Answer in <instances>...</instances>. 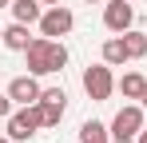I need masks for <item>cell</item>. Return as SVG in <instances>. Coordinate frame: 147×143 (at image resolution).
Listing matches in <instances>:
<instances>
[{"mask_svg": "<svg viewBox=\"0 0 147 143\" xmlns=\"http://www.w3.org/2000/svg\"><path fill=\"white\" fill-rule=\"evenodd\" d=\"M24 60L32 76H52V72H64L68 64V48L60 40H48V36H36L32 44L24 48Z\"/></svg>", "mask_w": 147, "mask_h": 143, "instance_id": "1", "label": "cell"}, {"mask_svg": "<svg viewBox=\"0 0 147 143\" xmlns=\"http://www.w3.org/2000/svg\"><path fill=\"white\" fill-rule=\"evenodd\" d=\"M84 92L88 99H96V103H107L111 92H115V76H111V64H88L84 68Z\"/></svg>", "mask_w": 147, "mask_h": 143, "instance_id": "2", "label": "cell"}, {"mask_svg": "<svg viewBox=\"0 0 147 143\" xmlns=\"http://www.w3.org/2000/svg\"><path fill=\"white\" fill-rule=\"evenodd\" d=\"M44 123H40V107L36 103H28V107H16L12 115H8V135L16 143H28L36 131H40Z\"/></svg>", "mask_w": 147, "mask_h": 143, "instance_id": "3", "label": "cell"}, {"mask_svg": "<svg viewBox=\"0 0 147 143\" xmlns=\"http://www.w3.org/2000/svg\"><path fill=\"white\" fill-rule=\"evenodd\" d=\"M143 131V103H127L111 119V139H135Z\"/></svg>", "mask_w": 147, "mask_h": 143, "instance_id": "4", "label": "cell"}, {"mask_svg": "<svg viewBox=\"0 0 147 143\" xmlns=\"http://www.w3.org/2000/svg\"><path fill=\"white\" fill-rule=\"evenodd\" d=\"M72 8H64V4H48L44 8V16H40V36H48V40H56V36H68L72 32Z\"/></svg>", "mask_w": 147, "mask_h": 143, "instance_id": "5", "label": "cell"}, {"mask_svg": "<svg viewBox=\"0 0 147 143\" xmlns=\"http://www.w3.org/2000/svg\"><path fill=\"white\" fill-rule=\"evenodd\" d=\"M103 24H107V32L123 36V32L135 24V8H131L127 0H107V4H103Z\"/></svg>", "mask_w": 147, "mask_h": 143, "instance_id": "6", "label": "cell"}, {"mask_svg": "<svg viewBox=\"0 0 147 143\" xmlns=\"http://www.w3.org/2000/svg\"><path fill=\"white\" fill-rule=\"evenodd\" d=\"M40 84H36V76L28 72V76H16L12 84H8V95H12V103H20V107H28V103H36L40 99Z\"/></svg>", "mask_w": 147, "mask_h": 143, "instance_id": "7", "label": "cell"}, {"mask_svg": "<svg viewBox=\"0 0 147 143\" xmlns=\"http://www.w3.org/2000/svg\"><path fill=\"white\" fill-rule=\"evenodd\" d=\"M8 8H12V16L20 24H40V16H44V4L40 0H12Z\"/></svg>", "mask_w": 147, "mask_h": 143, "instance_id": "8", "label": "cell"}, {"mask_svg": "<svg viewBox=\"0 0 147 143\" xmlns=\"http://www.w3.org/2000/svg\"><path fill=\"white\" fill-rule=\"evenodd\" d=\"M32 40H36V36H28V24L16 20V24H8V28H4V40H0V44H4V48H12V52H24Z\"/></svg>", "mask_w": 147, "mask_h": 143, "instance_id": "9", "label": "cell"}, {"mask_svg": "<svg viewBox=\"0 0 147 143\" xmlns=\"http://www.w3.org/2000/svg\"><path fill=\"white\" fill-rule=\"evenodd\" d=\"M131 56H127V44H123V36H111V40H103V64H111V68H119L127 64Z\"/></svg>", "mask_w": 147, "mask_h": 143, "instance_id": "10", "label": "cell"}, {"mask_svg": "<svg viewBox=\"0 0 147 143\" xmlns=\"http://www.w3.org/2000/svg\"><path fill=\"white\" fill-rule=\"evenodd\" d=\"M80 143H111V127H103L99 119H88L80 127Z\"/></svg>", "mask_w": 147, "mask_h": 143, "instance_id": "11", "label": "cell"}, {"mask_svg": "<svg viewBox=\"0 0 147 143\" xmlns=\"http://www.w3.org/2000/svg\"><path fill=\"white\" fill-rule=\"evenodd\" d=\"M115 88L123 92V99H139V95H143V88H147V80L139 76V72H127V76H123Z\"/></svg>", "mask_w": 147, "mask_h": 143, "instance_id": "12", "label": "cell"}, {"mask_svg": "<svg viewBox=\"0 0 147 143\" xmlns=\"http://www.w3.org/2000/svg\"><path fill=\"white\" fill-rule=\"evenodd\" d=\"M123 44H127V56H131V60H143L147 56V32L127 28V32H123Z\"/></svg>", "mask_w": 147, "mask_h": 143, "instance_id": "13", "label": "cell"}, {"mask_svg": "<svg viewBox=\"0 0 147 143\" xmlns=\"http://www.w3.org/2000/svg\"><path fill=\"white\" fill-rule=\"evenodd\" d=\"M36 107H40V123L44 127H60V119L68 111V103H44V99H36Z\"/></svg>", "mask_w": 147, "mask_h": 143, "instance_id": "14", "label": "cell"}, {"mask_svg": "<svg viewBox=\"0 0 147 143\" xmlns=\"http://www.w3.org/2000/svg\"><path fill=\"white\" fill-rule=\"evenodd\" d=\"M40 99H44V103H68L64 88H44V92H40Z\"/></svg>", "mask_w": 147, "mask_h": 143, "instance_id": "15", "label": "cell"}, {"mask_svg": "<svg viewBox=\"0 0 147 143\" xmlns=\"http://www.w3.org/2000/svg\"><path fill=\"white\" fill-rule=\"evenodd\" d=\"M8 115H12V95L4 92L0 95V119H8Z\"/></svg>", "mask_w": 147, "mask_h": 143, "instance_id": "16", "label": "cell"}, {"mask_svg": "<svg viewBox=\"0 0 147 143\" xmlns=\"http://www.w3.org/2000/svg\"><path fill=\"white\" fill-rule=\"evenodd\" d=\"M135 143H147V131H139V135H135Z\"/></svg>", "mask_w": 147, "mask_h": 143, "instance_id": "17", "label": "cell"}, {"mask_svg": "<svg viewBox=\"0 0 147 143\" xmlns=\"http://www.w3.org/2000/svg\"><path fill=\"white\" fill-rule=\"evenodd\" d=\"M139 103H143V111H147V88H143V95H139Z\"/></svg>", "mask_w": 147, "mask_h": 143, "instance_id": "18", "label": "cell"}, {"mask_svg": "<svg viewBox=\"0 0 147 143\" xmlns=\"http://www.w3.org/2000/svg\"><path fill=\"white\" fill-rule=\"evenodd\" d=\"M40 4H64V0H40Z\"/></svg>", "mask_w": 147, "mask_h": 143, "instance_id": "19", "label": "cell"}, {"mask_svg": "<svg viewBox=\"0 0 147 143\" xmlns=\"http://www.w3.org/2000/svg\"><path fill=\"white\" fill-rule=\"evenodd\" d=\"M0 143H16V139H12V135H4V139H0Z\"/></svg>", "mask_w": 147, "mask_h": 143, "instance_id": "20", "label": "cell"}, {"mask_svg": "<svg viewBox=\"0 0 147 143\" xmlns=\"http://www.w3.org/2000/svg\"><path fill=\"white\" fill-rule=\"evenodd\" d=\"M111 143H135V139H111Z\"/></svg>", "mask_w": 147, "mask_h": 143, "instance_id": "21", "label": "cell"}, {"mask_svg": "<svg viewBox=\"0 0 147 143\" xmlns=\"http://www.w3.org/2000/svg\"><path fill=\"white\" fill-rule=\"evenodd\" d=\"M8 4H12V0H0V8H8Z\"/></svg>", "mask_w": 147, "mask_h": 143, "instance_id": "22", "label": "cell"}, {"mask_svg": "<svg viewBox=\"0 0 147 143\" xmlns=\"http://www.w3.org/2000/svg\"><path fill=\"white\" fill-rule=\"evenodd\" d=\"M88 4H103V0H88Z\"/></svg>", "mask_w": 147, "mask_h": 143, "instance_id": "23", "label": "cell"}, {"mask_svg": "<svg viewBox=\"0 0 147 143\" xmlns=\"http://www.w3.org/2000/svg\"><path fill=\"white\" fill-rule=\"evenodd\" d=\"M0 40H4V28H0Z\"/></svg>", "mask_w": 147, "mask_h": 143, "instance_id": "24", "label": "cell"}]
</instances>
